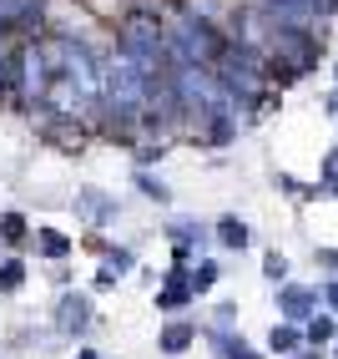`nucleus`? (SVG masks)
<instances>
[{"mask_svg":"<svg viewBox=\"0 0 338 359\" xmlns=\"http://www.w3.org/2000/svg\"><path fill=\"white\" fill-rule=\"evenodd\" d=\"M323 177H328V182H338V152H328V162H323Z\"/></svg>","mask_w":338,"mask_h":359,"instance_id":"5","label":"nucleus"},{"mask_svg":"<svg viewBox=\"0 0 338 359\" xmlns=\"http://www.w3.org/2000/svg\"><path fill=\"white\" fill-rule=\"evenodd\" d=\"M283 309H288L293 319H303L308 309H313V294H308V289H283Z\"/></svg>","mask_w":338,"mask_h":359,"instance_id":"1","label":"nucleus"},{"mask_svg":"<svg viewBox=\"0 0 338 359\" xmlns=\"http://www.w3.org/2000/svg\"><path fill=\"white\" fill-rule=\"evenodd\" d=\"M328 107H333V111H338V91H333V97H328Z\"/></svg>","mask_w":338,"mask_h":359,"instance_id":"7","label":"nucleus"},{"mask_svg":"<svg viewBox=\"0 0 338 359\" xmlns=\"http://www.w3.org/2000/svg\"><path fill=\"white\" fill-rule=\"evenodd\" d=\"M323 294H328V304L338 309V283H328V289H323Z\"/></svg>","mask_w":338,"mask_h":359,"instance_id":"6","label":"nucleus"},{"mask_svg":"<svg viewBox=\"0 0 338 359\" xmlns=\"http://www.w3.org/2000/svg\"><path fill=\"white\" fill-rule=\"evenodd\" d=\"M308 339H313V344H323V339H333V319H328V314H318V319L308 324Z\"/></svg>","mask_w":338,"mask_h":359,"instance_id":"2","label":"nucleus"},{"mask_svg":"<svg viewBox=\"0 0 338 359\" xmlns=\"http://www.w3.org/2000/svg\"><path fill=\"white\" fill-rule=\"evenodd\" d=\"M223 238H227V243H237V248H243V243H248V228H243V223H223Z\"/></svg>","mask_w":338,"mask_h":359,"instance_id":"4","label":"nucleus"},{"mask_svg":"<svg viewBox=\"0 0 338 359\" xmlns=\"http://www.w3.org/2000/svg\"><path fill=\"white\" fill-rule=\"evenodd\" d=\"M293 344H298V329H288V324L273 329V349H293Z\"/></svg>","mask_w":338,"mask_h":359,"instance_id":"3","label":"nucleus"}]
</instances>
